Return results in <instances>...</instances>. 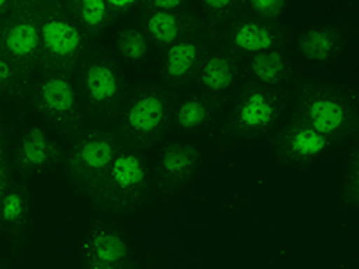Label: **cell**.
Segmentation results:
<instances>
[{
    "label": "cell",
    "mask_w": 359,
    "mask_h": 269,
    "mask_svg": "<svg viewBox=\"0 0 359 269\" xmlns=\"http://www.w3.org/2000/svg\"><path fill=\"white\" fill-rule=\"evenodd\" d=\"M117 49L128 60H142L147 54V38L139 29H124L117 36Z\"/></svg>",
    "instance_id": "obj_22"
},
{
    "label": "cell",
    "mask_w": 359,
    "mask_h": 269,
    "mask_svg": "<svg viewBox=\"0 0 359 269\" xmlns=\"http://www.w3.org/2000/svg\"><path fill=\"white\" fill-rule=\"evenodd\" d=\"M78 6V17L86 27H101L108 17L107 0H76Z\"/></svg>",
    "instance_id": "obj_23"
},
{
    "label": "cell",
    "mask_w": 359,
    "mask_h": 269,
    "mask_svg": "<svg viewBox=\"0 0 359 269\" xmlns=\"http://www.w3.org/2000/svg\"><path fill=\"white\" fill-rule=\"evenodd\" d=\"M0 140H2V123H0Z\"/></svg>",
    "instance_id": "obj_32"
},
{
    "label": "cell",
    "mask_w": 359,
    "mask_h": 269,
    "mask_svg": "<svg viewBox=\"0 0 359 269\" xmlns=\"http://www.w3.org/2000/svg\"><path fill=\"white\" fill-rule=\"evenodd\" d=\"M0 53L13 67L33 65L40 57V31L38 20L17 13L0 24Z\"/></svg>",
    "instance_id": "obj_6"
},
{
    "label": "cell",
    "mask_w": 359,
    "mask_h": 269,
    "mask_svg": "<svg viewBox=\"0 0 359 269\" xmlns=\"http://www.w3.org/2000/svg\"><path fill=\"white\" fill-rule=\"evenodd\" d=\"M232 41L237 49L257 54L273 47L275 34L266 25L257 22H245L233 31Z\"/></svg>",
    "instance_id": "obj_16"
},
{
    "label": "cell",
    "mask_w": 359,
    "mask_h": 269,
    "mask_svg": "<svg viewBox=\"0 0 359 269\" xmlns=\"http://www.w3.org/2000/svg\"><path fill=\"white\" fill-rule=\"evenodd\" d=\"M15 83V67L8 57L0 53V90L9 88Z\"/></svg>",
    "instance_id": "obj_26"
},
{
    "label": "cell",
    "mask_w": 359,
    "mask_h": 269,
    "mask_svg": "<svg viewBox=\"0 0 359 269\" xmlns=\"http://www.w3.org/2000/svg\"><path fill=\"white\" fill-rule=\"evenodd\" d=\"M208 118H210L208 104L196 97L182 102L178 108V113H176V123L182 130H196V127L203 126Z\"/></svg>",
    "instance_id": "obj_21"
},
{
    "label": "cell",
    "mask_w": 359,
    "mask_h": 269,
    "mask_svg": "<svg viewBox=\"0 0 359 269\" xmlns=\"http://www.w3.org/2000/svg\"><path fill=\"white\" fill-rule=\"evenodd\" d=\"M9 184H11V179H9L8 160H6L4 151L0 149V198H2V194H4Z\"/></svg>",
    "instance_id": "obj_27"
},
{
    "label": "cell",
    "mask_w": 359,
    "mask_h": 269,
    "mask_svg": "<svg viewBox=\"0 0 359 269\" xmlns=\"http://www.w3.org/2000/svg\"><path fill=\"white\" fill-rule=\"evenodd\" d=\"M13 0H0V18L4 17L6 13H8V9L11 8Z\"/></svg>",
    "instance_id": "obj_31"
},
{
    "label": "cell",
    "mask_w": 359,
    "mask_h": 269,
    "mask_svg": "<svg viewBox=\"0 0 359 269\" xmlns=\"http://www.w3.org/2000/svg\"><path fill=\"white\" fill-rule=\"evenodd\" d=\"M341 200L348 207H358L359 203V160L358 151L352 153L351 162H348L347 174H345V184H343Z\"/></svg>",
    "instance_id": "obj_24"
},
{
    "label": "cell",
    "mask_w": 359,
    "mask_h": 269,
    "mask_svg": "<svg viewBox=\"0 0 359 269\" xmlns=\"http://www.w3.org/2000/svg\"><path fill=\"white\" fill-rule=\"evenodd\" d=\"M331 144L327 137L314 131L300 118L284 127L275 139L278 158L284 163H297V165H307L313 162L316 156L327 151Z\"/></svg>",
    "instance_id": "obj_11"
},
{
    "label": "cell",
    "mask_w": 359,
    "mask_h": 269,
    "mask_svg": "<svg viewBox=\"0 0 359 269\" xmlns=\"http://www.w3.org/2000/svg\"><path fill=\"white\" fill-rule=\"evenodd\" d=\"M147 2L160 11H172V9L180 8L184 0H147Z\"/></svg>",
    "instance_id": "obj_28"
},
{
    "label": "cell",
    "mask_w": 359,
    "mask_h": 269,
    "mask_svg": "<svg viewBox=\"0 0 359 269\" xmlns=\"http://www.w3.org/2000/svg\"><path fill=\"white\" fill-rule=\"evenodd\" d=\"M198 45L194 41H176L171 43L165 54V74L172 79H182L194 69L198 62Z\"/></svg>",
    "instance_id": "obj_17"
},
{
    "label": "cell",
    "mask_w": 359,
    "mask_h": 269,
    "mask_svg": "<svg viewBox=\"0 0 359 269\" xmlns=\"http://www.w3.org/2000/svg\"><path fill=\"white\" fill-rule=\"evenodd\" d=\"M300 110H302L300 120L327 137L331 142L341 137L351 126L352 118L348 106L341 99L331 94H322V92L307 94L300 102Z\"/></svg>",
    "instance_id": "obj_7"
},
{
    "label": "cell",
    "mask_w": 359,
    "mask_h": 269,
    "mask_svg": "<svg viewBox=\"0 0 359 269\" xmlns=\"http://www.w3.org/2000/svg\"><path fill=\"white\" fill-rule=\"evenodd\" d=\"M36 20L40 31V56L60 67L70 65L78 57L83 45L78 25L62 13L50 9L41 13Z\"/></svg>",
    "instance_id": "obj_4"
},
{
    "label": "cell",
    "mask_w": 359,
    "mask_h": 269,
    "mask_svg": "<svg viewBox=\"0 0 359 269\" xmlns=\"http://www.w3.org/2000/svg\"><path fill=\"white\" fill-rule=\"evenodd\" d=\"M38 108L53 123L63 126L65 131L78 127V99L72 83L65 76H49L38 83Z\"/></svg>",
    "instance_id": "obj_8"
},
{
    "label": "cell",
    "mask_w": 359,
    "mask_h": 269,
    "mask_svg": "<svg viewBox=\"0 0 359 269\" xmlns=\"http://www.w3.org/2000/svg\"><path fill=\"white\" fill-rule=\"evenodd\" d=\"M83 269H137L123 230L108 223H97L83 241Z\"/></svg>",
    "instance_id": "obj_3"
},
{
    "label": "cell",
    "mask_w": 359,
    "mask_h": 269,
    "mask_svg": "<svg viewBox=\"0 0 359 269\" xmlns=\"http://www.w3.org/2000/svg\"><path fill=\"white\" fill-rule=\"evenodd\" d=\"M65 149L41 127H29L22 134L20 142L15 155V163L22 174H33V172L49 171L56 169L60 163L65 162Z\"/></svg>",
    "instance_id": "obj_10"
},
{
    "label": "cell",
    "mask_w": 359,
    "mask_h": 269,
    "mask_svg": "<svg viewBox=\"0 0 359 269\" xmlns=\"http://www.w3.org/2000/svg\"><path fill=\"white\" fill-rule=\"evenodd\" d=\"M250 6L262 17L275 18L284 9V0H250Z\"/></svg>",
    "instance_id": "obj_25"
},
{
    "label": "cell",
    "mask_w": 359,
    "mask_h": 269,
    "mask_svg": "<svg viewBox=\"0 0 359 269\" xmlns=\"http://www.w3.org/2000/svg\"><path fill=\"white\" fill-rule=\"evenodd\" d=\"M236 0H203V4L207 6L210 11H224L226 8L233 4Z\"/></svg>",
    "instance_id": "obj_29"
},
{
    "label": "cell",
    "mask_w": 359,
    "mask_h": 269,
    "mask_svg": "<svg viewBox=\"0 0 359 269\" xmlns=\"http://www.w3.org/2000/svg\"><path fill=\"white\" fill-rule=\"evenodd\" d=\"M0 223L15 237L29 224V191L25 184H9L0 198Z\"/></svg>",
    "instance_id": "obj_14"
},
{
    "label": "cell",
    "mask_w": 359,
    "mask_h": 269,
    "mask_svg": "<svg viewBox=\"0 0 359 269\" xmlns=\"http://www.w3.org/2000/svg\"><path fill=\"white\" fill-rule=\"evenodd\" d=\"M123 147L121 139L108 131H92L79 137L65 156V171L79 192L90 196Z\"/></svg>",
    "instance_id": "obj_2"
},
{
    "label": "cell",
    "mask_w": 359,
    "mask_h": 269,
    "mask_svg": "<svg viewBox=\"0 0 359 269\" xmlns=\"http://www.w3.org/2000/svg\"><path fill=\"white\" fill-rule=\"evenodd\" d=\"M236 78V70L233 63L229 57L214 54L203 63L200 72V81L203 83L205 88L212 90V92H223L230 88Z\"/></svg>",
    "instance_id": "obj_18"
},
{
    "label": "cell",
    "mask_w": 359,
    "mask_h": 269,
    "mask_svg": "<svg viewBox=\"0 0 359 269\" xmlns=\"http://www.w3.org/2000/svg\"><path fill=\"white\" fill-rule=\"evenodd\" d=\"M151 185V172L139 149L121 147L110 167L90 194L97 210L111 214H128L139 207Z\"/></svg>",
    "instance_id": "obj_1"
},
{
    "label": "cell",
    "mask_w": 359,
    "mask_h": 269,
    "mask_svg": "<svg viewBox=\"0 0 359 269\" xmlns=\"http://www.w3.org/2000/svg\"><path fill=\"white\" fill-rule=\"evenodd\" d=\"M137 2H139V0H107V4L115 9H128L131 8V6L137 4Z\"/></svg>",
    "instance_id": "obj_30"
},
{
    "label": "cell",
    "mask_w": 359,
    "mask_h": 269,
    "mask_svg": "<svg viewBox=\"0 0 359 269\" xmlns=\"http://www.w3.org/2000/svg\"><path fill=\"white\" fill-rule=\"evenodd\" d=\"M278 117V104L262 90H252L241 99L232 117L233 131L241 137H257L273 126Z\"/></svg>",
    "instance_id": "obj_12"
},
{
    "label": "cell",
    "mask_w": 359,
    "mask_h": 269,
    "mask_svg": "<svg viewBox=\"0 0 359 269\" xmlns=\"http://www.w3.org/2000/svg\"><path fill=\"white\" fill-rule=\"evenodd\" d=\"M168 118L165 102L156 94H144L135 99L124 115V140L133 149H142L155 142Z\"/></svg>",
    "instance_id": "obj_5"
},
{
    "label": "cell",
    "mask_w": 359,
    "mask_h": 269,
    "mask_svg": "<svg viewBox=\"0 0 359 269\" xmlns=\"http://www.w3.org/2000/svg\"><path fill=\"white\" fill-rule=\"evenodd\" d=\"M252 72L261 83L278 85L286 74V62L278 50H262L252 57Z\"/></svg>",
    "instance_id": "obj_19"
},
{
    "label": "cell",
    "mask_w": 359,
    "mask_h": 269,
    "mask_svg": "<svg viewBox=\"0 0 359 269\" xmlns=\"http://www.w3.org/2000/svg\"><path fill=\"white\" fill-rule=\"evenodd\" d=\"M338 45V34L332 29H309L300 36V53L311 62H325L332 56Z\"/></svg>",
    "instance_id": "obj_15"
},
{
    "label": "cell",
    "mask_w": 359,
    "mask_h": 269,
    "mask_svg": "<svg viewBox=\"0 0 359 269\" xmlns=\"http://www.w3.org/2000/svg\"><path fill=\"white\" fill-rule=\"evenodd\" d=\"M201 162V153L189 144H169L163 147L162 155L155 167V184L163 194H172L175 191L187 185Z\"/></svg>",
    "instance_id": "obj_9"
},
{
    "label": "cell",
    "mask_w": 359,
    "mask_h": 269,
    "mask_svg": "<svg viewBox=\"0 0 359 269\" xmlns=\"http://www.w3.org/2000/svg\"><path fill=\"white\" fill-rule=\"evenodd\" d=\"M83 81H85L88 101L97 108H107L121 92L118 76L108 63H90L85 70Z\"/></svg>",
    "instance_id": "obj_13"
},
{
    "label": "cell",
    "mask_w": 359,
    "mask_h": 269,
    "mask_svg": "<svg viewBox=\"0 0 359 269\" xmlns=\"http://www.w3.org/2000/svg\"><path fill=\"white\" fill-rule=\"evenodd\" d=\"M146 27L147 33L151 34V38H155L158 43L171 45L178 40L182 25H180V18L172 11H160V9H155L147 17Z\"/></svg>",
    "instance_id": "obj_20"
}]
</instances>
